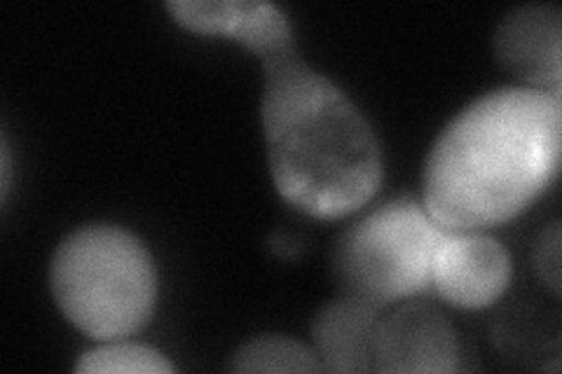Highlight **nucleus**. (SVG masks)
Wrapping results in <instances>:
<instances>
[{"mask_svg":"<svg viewBox=\"0 0 562 374\" xmlns=\"http://www.w3.org/2000/svg\"><path fill=\"white\" fill-rule=\"evenodd\" d=\"M560 148V97L530 87L495 89L436 138L422 204L438 225L457 231L514 220L555 181Z\"/></svg>","mask_w":562,"mask_h":374,"instance_id":"nucleus-1","label":"nucleus"},{"mask_svg":"<svg viewBox=\"0 0 562 374\" xmlns=\"http://www.w3.org/2000/svg\"><path fill=\"white\" fill-rule=\"evenodd\" d=\"M260 64V117L277 192L319 220L366 206L384 169L375 129L357 103L310 68L295 47Z\"/></svg>","mask_w":562,"mask_h":374,"instance_id":"nucleus-2","label":"nucleus"},{"mask_svg":"<svg viewBox=\"0 0 562 374\" xmlns=\"http://www.w3.org/2000/svg\"><path fill=\"white\" fill-rule=\"evenodd\" d=\"M49 283L68 324L99 342L138 332L155 311V260L115 225L70 231L52 256Z\"/></svg>","mask_w":562,"mask_h":374,"instance_id":"nucleus-3","label":"nucleus"},{"mask_svg":"<svg viewBox=\"0 0 562 374\" xmlns=\"http://www.w3.org/2000/svg\"><path fill=\"white\" fill-rule=\"evenodd\" d=\"M446 227L413 197L386 202L333 243L330 274L338 293L384 311L431 293L429 272Z\"/></svg>","mask_w":562,"mask_h":374,"instance_id":"nucleus-4","label":"nucleus"},{"mask_svg":"<svg viewBox=\"0 0 562 374\" xmlns=\"http://www.w3.org/2000/svg\"><path fill=\"white\" fill-rule=\"evenodd\" d=\"M512 274V256L495 237L446 229L431 258L429 288L457 309H485L504 295Z\"/></svg>","mask_w":562,"mask_h":374,"instance_id":"nucleus-5","label":"nucleus"},{"mask_svg":"<svg viewBox=\"0 0 562 374\" xmlns=\"http://www.w3.org/2000/svg\"><path fill=\"white\" fill-rule=\"evenodd\" d=\"M462 349L450 320L427 302H396L375 326V372L446 374L460 370Z\"/></svg>","mask_w":562,"mask_h":374,"instance_id":"nucleus-6","label":"nucleus"},{"mask_svg":"<svg viewBox=\"0 0 562 374\" xmlns=\"http://www.w3.org/2000/svg\"><path fill=\"white\" fill-rule=\"evenodd\" d=\"M165 8L183 29L223 35L249 47L260 61L295 47L286 14L268 0H169Z\"/></svg>","mask_w":562,"mask_h":374,"instance_id":"nucleus-7","label":"nucleus"},{"mask_svg":"<svg viewBox=\"0 0 562 374\" xmlns=\"http://www.w3.org/2000/svg\"><path fill=\"white\" fill-rule=\"evenodd\" d=\"M497 61L530 89L562 92V14L558 5H520L495 33Z\"/></svg>","mask_w":562,"mask_h":374,"instance_id":"nucleus-8","label":"nucleus"},{"mask_svg":"<svg viewBox=\"0 0 562 374\" xmlns=\"http://www.w3.org/2000/svg\"><path fill=\"white\" fill-rule=\"evenodd\" d=\"M380 309L340 295L319 309L312 324L316 355L324 372H375V326Z\"/></svg>","mask_w":562,"mask_h":374,"instance_id":"nucleus-9","label":"nucleus"},{"mask_svg":"<svg viewBox=\"0 0 562 374\" xmlns=\"http://www.w3.org/2000/svg\"><path fill=\"white\" fill-rule=\"evenodd\" d=\"M233 372L316 374L324 372L316 351L286 335H260L244 342L233 355Z\"/></svg>","mask_w":562,"mask_h":374,"instance_id":"nucleus-10","label":"nucleus"},{"mask_svg":"<svg viewBox=\"0 0 562 374\" xmlns=\"http://www.w3.org/2000/svg\"><path fill=\"white\" fill-rule=\"evenodd\" d=\"M76 372H120V374H169L173 363L153 347L111 342L85 351L76 363Z\"/></svg>","mask_w":562,"mask_h":374,"instance_id":"nucleus-11","label":"nucleus"},{"mask_svg":"<svg viewBox=\"0 0 562 374\" xmlns=\"http://www.w3.org/2000/svg\"><path fill=\"white\" fill-rule=\"evenodd\" d=\"M535 264L543 283H547V286L558 295L560 293V225L558 223H553L541 235L535 251Z\"/></svg>","mask_w":562,"mask_h":374,"instance_id":"nucleus-12","label":"nucleus"},{"mask_svg":"<svg viewBox=\"0 0 562 374\" xmlns=\"http://www.w3.org/2000/svg\"><path fill=\"white\" fill-rule=\"evenodd\" d=\"M270 246L274 248V251H277L279 256H284V258H291L293 253H297V246H295V241L286 235V231H281V235H274L272 241H270Z\"/></svg>","mask_w":562,"mask_h":374,"instance_id":"nucleus-13","label":"nucleus"},{"mask_svg":"<svg viewBox=\"0 0 562 374\" xmlns=\"http://www.w3.org/2000/svg\"><path fill=\"white\" fill-rule=\"evenodd\" d=\"M0 155H3V200L10 192V181H12V159H10V148H8V138L3 136V146H0Z\"/></svg>","mask_w":562,"mask_h":374,"instance_id":"nucleus-14","label":"nucleus"}]
</instances>
